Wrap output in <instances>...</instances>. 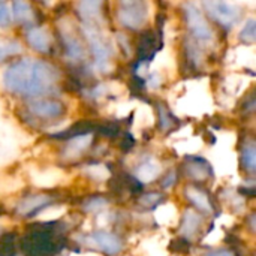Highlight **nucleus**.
<instances>
[{
	"label": "nucleus",
	"instance_id": "c85d7f7f",
	"mask_svg": "<svg viewBox=\"0 0 256 256\" xmlns=\"http://www.w3.org/2000/svg\"><path fill=\"white\" fill-rule=\"evenodd\" d=\"M164 180H165V182H162V186H164V188H171V184L174 186V183H176V180H177V174H176V171H170Z\"/></svg>",
	"mask_w": 256,
	"mask_h": 256
},
{
	"label": "nucleus",
	"instance_id": "4468645a",
	"mask_svg": "<svg viewBox=\"0 0 256 256\" xmlns=\"http://www.w3.org/2000/svg\"><path fill=\"white\" fill-rule=\"evenodd\" d=\"M183 172L192 182H206L213 174L212 165L208 164V160H206L204 158H200V156L188 158L184 162Z\"/></svg>",
	"mask_w": 256,
	"mask_h": 256
},
{
	"label": "nucleus",
	"instance_id": "423d86ee",
	"mask_svg": "<svg viewBox=\"0 0 256 256\" xmlns=\"http://www.w3.org/2000/svg\"><path fill=\"white\" fill-rule=\"evenodd\" d=\"M82 244L87 249L99 252L105 256L120 255L124 249L123 238L118 234L106 230H96L88 232L82 237Z\"/></svg>",
	"mask_w": 256,
	"mask_h": 256
},
{
	"label": "nucleus",
	"instance_id": "b1692460",
	"mask_svg": "<svg viewBox=\"0 0 256 256\" xmlns=\"http://www.w3.org/2000/svg\"><path fill=\"white\" fill-rule=\"evenodd\" d=\"M238 39L246 44V45H252L256 40V20L255 18H249L244 21L240 33H238Z\"/></svg>",
	"mask_w": 256,
	"mask_h": 256
},
{
	"label": "nucleus",
	"instance_id": "412c9836",
	"mask_svg": "<svg viewBox=\"0 0 256 256\" xmlns=\"http://www.w3.org/2000/svg\"><path fill=\"white\" fill-rule=\"evenodd\" d=\"M154 34L152 32H147L141 36L140 42H138V57L140 62H144L146 58L152 57L154 52Z\"/></svg>",
	"mask_w": 256,
	"mask_h": 256
},
{
	"label": "nucleus",
	"instance_id": "f03ea898",
	"mask_svg": "<svg viewBox=\"0 0 256 256\" xmlns=\"http://www.w3.org/2000/svg\"><path fill=\"white\" fill-rule=\"evenodd\" d=\"M56 224L32 226L21 240V249L27 256H51L60 250L63 237L54 228Z\"/></svg>",
	"mask_w": 256,
	"mask_h": 256
},
{
	"label": "nucleus",
	"instance_id": "ddd939ff",
	"mask_svg": "<svg viewBox=\"0 0 256 256\" xmlns=\"http://www.w3.org/2000/svg\"><path fill=\"white\" fill-rule=\"evenodd\" d=\"M204 218L201 213L195 212L194 208H186L182 216V225H180V236L184 242H194L200 231L202 230Z\"/></svg>",
	"mask_w": 256,
	"mask_h": 256
},
{
	"label": "nucleus",
	"instance_id": "2eb2a0df",
	"mask_svg": "<svg viewBox=\"0 0 256 256\" xmlns=\"http://www.w3.org/2000/svg\"><path fill=\"white\" fill-rule=\"evenodd\" d=\"M75 9H76L78 16L84 22V26L99 27L98 21L102 16V3L100 2H92V0L80 2L75 4Z\"/></svg>",
	"mask_w": 256,
	"mask_h": 256
},
{
	"label": "nucleus",
	"instance_id": "9d476101",
	"mask_svg": "<svg viewBox=\"0 0 256 256\" xmlns=\"http://www.w3.org/2000/svg\"><path fill=\"white\" fill-rule=\"evenodd\" d=\"M60 38H62V44H63V50H64V57L70 62H80L86 57V46L80 38V34H76V32L69 27L68 24L60 30Z\"/></svg>",
	"mask_w": 256,
	"mask_h": 256
},
{
	"label": "nucleus",
	"instance_id": "f3484780",
	"mask_svg": "<svg viewBox=\"0 0 256 256\" xmlns=\"http://www.w3.org/2000/svg\"><path fill=\"white\" fill-rule=\"evenodd\" d=\"M184 196L186 200L194 206V210L201 214H212L213 213V204L206 194V190L198 189L196 186H186L184 188Z\"/></svg>",
	"mask_w": 256,
	"mask_h": 256
},
{
	"label": "nucleus",
	"instance_id": "a211bd4d",
	"mask_svg": "<svg viewBox=\"0 0 256 256\" xmlns=\"http://www.w3.org/2000/svg\"><path fill=\"white\" fill-rule=\"evenodd\" d=\"M240 160L242 166L248 174H255L256 166V148L255 140L252 136L244 138L242 148H240Z\"/></svg>",
	"mask_w": 256,
	"mask_h": 256
},
{
	"label": "nucleus",
	"instance_id": "39448f33",
	"mask_svg": "<svg viewBox=\"0 0 256 256\" xmlns=\"http://www.w3.org/2000/svg\"><path fill=\"white\" fill-rule=\"evenodd\" d=\"M82 33L87 38L96 69L98 70L108 69L111 63V57H112V44L110 42V39L102 33L99 27L84 26Z\"/></svg>",
	"mask_w": 256,
	"mask_h": 256
},
{
	"label": "nucleus",
	"instance_id": "f257e3e1",
	"mask_svg": "<svg viewBox=\"0 0 256 256\" xmlns=\"http://www.w3.org/2000/svg\"><path fill=\"white\" fill-rule=\"evenodd\" d=\"M60 69L39 58H20L12 62L3 74V87L8 93L21 98H44L58 88Z\"/></svg>",
	"mask_w": 256,
	"mask_h": 256
},
{
	"label": "nucleus",
	"instance_id": "6e6552de",
	"mask_svg": "<svg viewBox=\"0 0 256 256\" xmlns=\"http://www.w3.org/2000/svg\"><path fill=\"white\" fill-rule=\"evenodd\" d=\"M26 110L34 118L42 122H57L66 114V104L52 96L28 99Z\"/></svg>",
	"mask_w": 256,
	"mask_h": 256
},
{
	"label": "nucleus",
	"instance_id": "4be33fe9",
	"mask_svg": "<svg viewBox=\"0 0 256 256\" xmlns=\"http://www.w3.org/2000/svg\"><path fill=\"white\" fill-rule=\"evenodd\" d=\"M108 198L104 195H90L81 202V208L84 213H96L108 206Z\"/></svg>",
	"mask_w": 256,
	"mask_h": 256
},
{
	"label": "nucleus",
	"instance_id": "7ed1b4c3",
	"mask_svg": "<svg viewBox=\"0 0 256 256\" xmlns=\"http://www.w3.org/2000/svg\"><path fill=\"white\" fill-rule=\"evenodd\" d=\"M183 15H184L188 30L195 44H208L210 45L216 40V33H214L212 24L208 22L207 16L202 14V10L196 4L184 3Z\"/></svg>",
	"mask_w": 256,
	"mask_h": 256
},
{
	"label": "nucleus",
	"instance_id": "20e7f679",
	"mask_svg": "<svg viewBox=\"0 0 256 256\" xmlns=\"http://www.w3.org/2000/svg\"><path fill=\"white\" fill-rule=\"evenodd\" d=\"M116 16L122 27L132 30V32H140L148 22V16H150L148 3L141 2V0L120 2L117 4Z\"/></svg>",
	"mask_w": 256,
	"mask_h": 256
},
{
	"label": "nucleus",
	"instance_id": "5701e85b",
	"mask_svg": "<svg viewBox=\"0 0 256 256\" xmlns=\"http://www.w3.org/2000/svg\"><path fill=\"white\" fill-rule=\"evenodd\" d=\"M166 200L165 194L162 192H144L138 198V204L144 208H156L159 204H162Z\"/></svg>",
	"mask_w": 256,
	"mask_h": 256
},
{
	"label": "nucleus",
	"instance_id": "9b49d317",
	"mask_svg": "<svg viewBox=\"0 0 256 256\" xmlns=\"http://www.w3.org/2000/svg\"><path fill=\"white\" fill-rule=\"evenodd\" d=\"M92 144H93V132L74 135L68 138V141L63 144L60 156L64 160H76L88 152Z\"/></svg>",
	"mask_w": 256,
	"mask_h": 256
},
{
	"label": "nucleus",
	"instance_id": "393cba45",
	"mask_svg": "<svg viewBox=\"0 0 256 256\" xmlns=\"http://www.w3.org/2000/svg\"><path fill=\"white\" fill-rule=\"evenodd\" d=\"M16 236L14 232H6L0 237V256H15L16 246H15Z\"/></svg>",
	"mask_w": 256,
	"mask_h": 256
},
{
	"label": "nucleus",
	"instance_id": "dca6fc26",
	"mask_svg": "<svg viewBox=\"0 0 256 256\" xmlns=\"http://www.w3.org/2000/svg\"><path fill=\"white\" fill-rule=\"evenodd\" d=\"M10 16L12 21L18 22L20 26H26V27H34V21H36V10L32 6V3L27 2H12L10 4Z\"/></svg>",
	"mask_w": 256,
	"mask_h": 256
},
{
	"label": "nucleus",
	"instance_id": "1a4fd4ad",
	"mask_svg": "<svg viewBox=\"0 0 256 256\" xmlns=\"http://www.w3.org/2000/svg\"><path fill=\"white\" fill-rule=\"evenodd\" d=\"M56 201V196L50 195V194H30L26 195L24 198H21L14 208L15 216L21 218V219H32L34 216H38L39 213H42L44 210H46L50 206H52Z\"/></svg>",
	"mask_w": 256,
	"mask_h": 256
},
{
	"label": "nucleus",
	"instance_id": "bb28decb",
	"mask_svg": "<svg viewBox=\"0 0 256 256\" xmlns=\"http://www.w3.org/2000/svg\"><path fill=\"white\" fill-rule=\"evenodd\" d=\"M12 24V16H10V9L8 3L0 2V27L6 28Z\"/></svg>",
	"mask_w": 256,
	"mask_h": 256
},
{
	"label": "nucleus",
	"instance_id": "0eeeda50",
	"mask_svg": "<svg viewBox=\"0 0 256 256\" xmlns=\"http://www.w3.org/2000/svg\"><path fill=\"white\" fill-rule=\"evenodd\" d=\"M202 14L225 30H231L242 18V9L228 2H202Z\"/></svg>",
	"mask_w": 256,
	"mask_h": 256
},
{
	"label": "nucleus",
	"instance_id": "f8f14e48",
	"mask_svg": "<svg viewBox=\"0 0 256 256\" xmlns=\"http://www.w3.org/2000/svg\"><path fill=\"white\" fill-rule=\"evenodd\" d=\"M26 40L28 46L40 54H50L52 50L51 32L44 26H34L26 30Z\"/></svg>",
	"mask_w": 256,
	"mask_h": 256
},
{
	"label": "nucleus",
	"instance_id": "cd10ccee",
	"mask_svg": "<svg viewBox=\"0 0 256 256\" xmlns=\"http://www.w3.org/2000/svg\"><path fill=\"white\" fill-rule=\"evenodd\" d=\"M201 256H236L232 252L226 250V249H210L207 252H204Z\"/></svg>",
	"mask_w": 256,
	"mask_h": 256
},
{
	"label": "nucleus",
	"instance_id": "a878e982",
	"mask_svg": "<svg viewBox=\"0 0 256 256\" xmlns=\"http://www.w3.org/2000/svg\"><path fill=\"white\" fill-rule=\"evenodd\" d=\"M172 116L171 112L166 110L165 105H159V126L162 128V130H168L170 128H172Z\"/></svg>",
	"mask_w": 256,
	"mask_h": 256
},
{
	"label": "nucleus",
	"instance_id": "aec40b11",
	"mask_svg": "<svg viewBox=\"0 0 256 256\" xmlns=\"http://www.w3.org/2000/svg\"><path fill=\"white\" fill-rule=\"evenodd\" d=\"M22 52V45L16 39H0V63Z\"/></svg>",
	"mask_w": 256,
	"mask_h": 256
},
{
	"label": "nucleus",
	"instance_id": "6ab92c4d",
	"mask_svg": "<svg viewBox=\"0 0 256 256\" xmlns=\"http://www.w3.org/2000/svg\"><path fill=\"white\" fill-rule=\"evenodd\" d=\"M162 168L152 159V160H146L142 162L138 170H136V180L138 182H153L159 177Z\"/></svg>",
	"mask_w": 256,
	"mask_h": 256
}]
</instances>
